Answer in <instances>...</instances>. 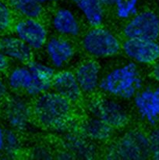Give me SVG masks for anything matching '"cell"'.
<instances>
[{"label":"cell","instance_id":"cell-1","mask_svg":"<svg viewBox=\"0 0 159 160\" xmlns=\"http://www.w3.org/2000/svg\"><path fill=\"white\" fill-rule=\"evenodd\" d=\"M34 117L43 128L59 134L73 130V103L50 90L34 98Z\"/></svg>","mask_w":159,"mask_h":160},{"label":"cell","instance_id":"cell-2","mask_svg":"<svg viewBox=\"0 0 159 160\" xmlns=\"http://www.w3.org/2000/svg\"><path fill=\"white\" fill-rule=\"evenodd\" d=\"M143 87L138 65L132 61L118 66L101 77L99 91L119 100H132Z\"/></svg>","mask_w":159,"mask_h":160},{"label":"cell","instance_id":"cell-3","mask_svg":"<svg viewBox=\"0 0 159 160\" xmlns=\"http://www.w3.org/2000/svg\"><path fill=\"white\" fill-rule=\"evenodd\" d=\"M108 159L143 160L151 158L149 137L138 129L126 131L105 150Z\"/></svg>","mask_w":159,"mask_h":160},{"label":"cell","instance_id":"cell-4","mask_svg":"<svg viewBox=\"0 0 159 160\" xmlns=\"http://www.w3.org/2000/svg\"><path fill=\"white\" fill-rule=\"evenodd\" d=\"M83 51L94 59L113 57L122 51V41L111 30L101 26L90 27L81 38Z\"/></svg>","mask_w":159,"mask_h":160},{"label":"cell","instance_id":"cell-5","mask_svg":"<svg viewBox=\"0 0 159 160\" xmlns=\"http://www.w3.org/2000/svg\"><path fill=\"white\" fill-rule=\"evenodd\" d=\"M86 108L89 115L100 119L114 129L124 128L129 122V112L119 99L107 95L94 97Z\"/></svg>","mask_w":159,"mask_h":160},{"label":"cell","instance_id":"cell-6","mask_svg":"<svg viewBox=\"0 0 159 160\" xmlns=\"http://www.w3.org/2000/svg\"><path fill=\"white\" fill-rule=\"evenodd\" d=\"M27 98L23 94L12 93L2 102L0 112L9 128L22 131L30 126L34 113Z\"/></svg>","mask_w":159,"mask_h":160},{"label":"cell","instance_id":"cell-7","mask_svg":"<svg viewBox=\"0 0 159 160\" xmlns=\"http://www.w3.org/2000/svg\"><path fill=\"white\" fill-rule=\"evenodd\" d=\"M10 32L34 52L43 49L49 38L48 28L41 18L16 17Z\"/></svg>","mask_w":159,"mask_h":160},{"label":"cell","instance_id":"cell-8","mask_svg":"<svg viewBox=\"0 0 159 160\" xmlns=\"http://www.w3.org/2000/svg\"><path fill=\"white\" fill-rule=\"evenodd\" d=\"M125 38L158 40L159 15L152 10L139 11L126 20L123 28Z\"/></svg>","mask_w":159,"mask_h":160},{"label":"cell","instance_id":"cell-9","mask_svg":"<svg viewBox=\"0 0 159 160\" xmlns=\"http://www.w3.org/2000/svg\"><path fill=\"white\" fill-rule=\"evenodd\" d=\"M122 52L137 65L152 66L159 60V44L157 40L125 38Z\"/></svg>","mask_w":159,"mask_h":160},{"label":"cell","instance_id":"cell-10","mask_svg":"<svg viewBox=\"0 0 159 160\" xmlns=\"http://www.w3.org/2000/svg\"><path fill=\"white\" fill-rule=\"evenodd\" d=\"M132 100L142 121L151 127L158 124L159 85L143 87Z\"/></svg>","mask_w":159,"mask_h":160},{"label":"cell","instance_id":"cell-11","mask_svg":"<svg viewBox=\"0 0 159 160\" xmlns=\"http://www.w3.org/2000/svg\"><path fill=\"white\" fill-rule=\"evenodd\" d=\"M43 49L49 63L59 70L65 68L76 54V48L71 40L59 35L48 38Z\"/></svg>","mask_w":159,"mask_h":160},{"label":"cell","instance_id":"cell-12","mask_svg":"<svg viewBox=\"0 0 159 160\" xmlns=\"http://www.w3.org/2000/svg\"><path fill=\"white\" fill-rule=\"evenodd\" d=\"M26 65L32 73L33 81L25 95L34 98L51 90L53 79L57 72L56 69L50 63L34 59Z\"/></svg>","mask_w":159,"mask_h":160},{"label":"cell","instance_id":"cell-13","mask_svg":"<svg viewBox=\"0 0 159 160\" xmlns=\"http://www.w3.org/2000/svg\"><path fill=\"white\" fill-rule=\"evenodd\" d=\"M50 24L57 35L67 38H74L80 35L81 23L73 10L60 7L51 15Z\"/></svg>","mask_w":159,"mask_h":160},{"label":"cell","instance_id":"cell-14","mask_svg":"<svg viewBox=\"0 0 159 160\" xmlns=\"http://www.w3.org/2000/svg\"><path fill=\"white\" fill-rule=\"evenodd\" d=\"M0 52L18 64H26L34 59V51L11 32L0 36Z\"/></svg>","mask_w":159,"mask_h":160},{"label":"cell","instance_id":"cell-15","mask_svg":"<svg viewBox=\"0 0 159 160\" xmlns=\"http://www.w3.org/2000/svg\"><path fill=\"white\" fill-rule=\"evenodd\" d=\"M74 73L84 95H92L99 90L102 76L101 67L96 61H84L76 67Z\"/></svg>","mask_w":159,"mask_h":160},{"label":"cell","instance_id":"cell-16","mask_svg":"<svg viewBox=\"0 0 159 160\" xmlns=\"http://www.w3.org/2000/svg\"><path fill=\"white\" fill-rule=\"evenodd\" d=\"M51 90L73 103L80 102L83 92L77 82L74 71L70 70H59L56 72L52 81Z\"/></svg>","mask_w":159,"mask_h":160},{"label":"cell","instance_id":"cell-17","mask_svg":"<svg viewBox=\"0 0 159 160\" xmlns=\"http://www.w3.org/2000/svg\"><path fill=\"white\" fill-rule=\"evenodd\" d=\"M114 130L100 119L89 115L80 123L78 131L90 142H104L112 138Z\"/></svg>","mask_w":159,"mask_h":160},{"label":"cell","instance_id":"cell-18","mask_svg":"<svg viewBox=\"0 0 159 160\" xmlns=\"http://www.w3.org/2000/svg\"><path fill=\"white\" fill-rule=\"evenodd\" d=\"M5 75L6 84L12 93L25 95L33 81L32 73L26 64L17 63L11 67Z\"/></svg>","mask_w":159,"mask_h":160},{"label":"cell","instance_id":"cell-19","mask_svg":"<svg viewBox=\"0 0 159 160\" xmlns=\"http://www.w3.org/2000/svg\"><path fill=\"white\" fill-rule=\"evenodd\" d=\"M90 141L86 138L79 131L73 130L65 133L64 138L65 151L72 155L74 158L80 159H92L96 155V150Z\"/></svg>","mask_w":159,"mask_h":160},{"label":"cell","instance_id":"cell-20","mask_svg":"<svg viewBox=\"0 0 159 160\" xmlns=\"http://www.w3.org/2000/svg\"><path fill=\"white\" fill-rule=\"evenodd\" d=\"M88 26L102 25L104 20V6L101 0H71Z\"/></svg>","mask_w":159,"mask_h":160},{"label":"cell","instance_id":"cell-21","mask_svg":"<svg viewBox=\"0 0 159 160\" xmlns=\"http://www.w3.org/2000/svg\"><path fill=\"white\" fill-rule=\"evenodd\" d=\"M16 17L41 18L45 12L44 5L38 0H5Z\"/></svg>","mask_w":159,"mask_h":160},{"label":"cell","instance_id":"cell-22","mask_svg":"<svg viewBox=\"0 0 159 160\" xmlns=\"http://www.w3.org/2000/svg\"><path fill=\"white\" fill-rule=\"evenodd\" d=\"M140 0H115V16L122 20H127L139 12V3Z\"/></svg>","mask_w":159,"mask_h":160},{"label":"cell","instance_id":"cell-23","mask_svg":"<svg viewBox=\"0 0 159 160\" xmlns=\"http://www.w3.org/2000/svg\"><path fill=\"white\" fill-rule=\"evenodd\" d=\"M18 131L9 128L6 129L4 155L9 158H14L19 155L21 150V141Z\"/></svg>","mask_w":159,"mask_h":160},{"label":"cell","instance_id":"cell-24","mask_svg":"<svg viewBox=\"0 0 159 160\" xmlns=\"http://www.w3.org/2000/svg\"><path fill=\"white\" fill-rule=\"evenodd\" d=\"M16 19L15 14L5 0H0V33H9Z\"/></svg>","mask_w":159,"mask_h":160},{"label":"cell","instance_id":"cell-25","mask_svg":"<svg viewBox=\"0 0 159 160\" xmlns=\"http://www.w3.org/2000/svg\"><path fill=\"white\" fill-rule=\"evenodd\" d=\"M151 158L159 160V125L154 127L149 135Z\"/></svg>","mask_w":159,"mask_h":160},{"label":"cell","instance_id":"cell-26","mask_svg":"<svg viewBox=\"0 0 159 160\" xmlns=\"http://www.w3.org/2000/svg\"><path fill=\"white\" fill-rule=\"evenodd\" d=\"M12 61L0 52V74H6V72L12 67Z\"/></svg>","mask_w":159,"mask_h":160},{"label":"cell","instance_id":"cell-27","mask_svg":"<svg viewBox=\"0 0 159 160\" xmlns=\"http://www.w3.org/2000/svg\"><path fill=\"white\" fill-rule=\"evenodd\" d=\"M9 89L6 84V79L2 74H0V103L2 102L9 95Z\"/></svg>","mask_w":159,"mask_h":160},{"label":"cell","instance_id":"cell-28","mask_svg":"<svg viewBox=\"0 0 159 160\" xmlns=\"http://www.w3.org/2000/svg\"><path fill=\"white\" fill-rule=\"evenodd\" d=\"M5 138H6V128H4V127L0 123V154L4 152Z\"/></svg>","mask_w":159,"mask_h":160},{"label":"cell","instance_id":"cell-29","mask_svg":"<svg viewBox=\"0 0 159 160\" xmlns=\"http://www.w3.org/2000/svg\"><path fill=\"white\" fill-rule=\"evenodd\" d=\"M41 154H43L44 156H45V159H49V158H51V156H50V153L48 152L45 151V149H42V148H36L35 150H34V152H33V154L34 156V158H37L38 157V156H40L41 155V157L40 159H44L43 158V156H42Z\"/></svg>","mask_w":159,"mask_h":160},{"label":"cell","instance_id":"cell-30","mask_svg":"<svg viewBox=\"0 0 159 160\" xmlns=\"http://www.w3.org/2000/svg\"><path fill=\"white\" fill-rule=\"evenodd\" d=\"M151 75L152 78L155 80L157 82L159 83V60L156 62L154 65H152L151 68Z\"/></svg>","mask_w":159,"mask_h":160},{"label":"cell","instance_id":"cell-31","mask_svg":"<svg viewBox=\"0 0 159 160\" xmlns=\"http://www.w3.org/2000/svg\"><path fill=\"white\" fill-rule=\"evenodd\" d=\"M101 2L104 7H112L115 5V0H101Z\"/></svg>","mask_w":159,"mask_h":160},{"label":"cell","instance_id":"cell-32","mask_svg":"<svg viewBox=\"0 0 159 160\" xmlns=\"http://www.w3.org/2000/svg\"><path fill=\"white\" fill-rule=\"evenodd\" d=\"M42 5L45 6V5H48V4H52V3L57 2L59 0H38Z\"/></svg>","mask_w":159,"mask_h":160},{"label":"cell","instance_id":"cell-33","mask_svg":"<svg viewBox=\"0 0 159 160\" xmlns=\"http://www.w3.org/2000/svg\"><path fill=\"white\" fill-rule=\"evenodd\" d=\"M157 42H158V44H159V38H158V40H157Z\"/></svg>","mask_w":159,"mask_h":160},{"label":"cell","instance_id":"cell-34","mask_svg":"<svg viewBox=\"0 0 159 160\" xmlns=\"http://www.w3.org/2000/svg\"><path fill=\"white\" fill-rule=\"evenodd\" d=\"M2 34H1V33H0V36H1V35H2Z\"/></svg>","mask_w":159,"mask_h":160},{"label":"cell","instance_id":"cell-35","mask_svg":"<svg viewBox=\"0 0 159 160\" xmlns=\"http://www.w3.org/2000/svg\"><path fill=\"white\" fill-rule=\"evenodd\" d=\"M158 15H159V13H158Z\"/></svg>","mask_w":159,"mask_h":160}]
</instances>
